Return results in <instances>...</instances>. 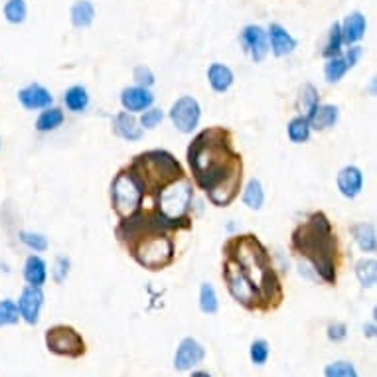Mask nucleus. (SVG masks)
<instances>
[{"instance_id":"nucleus-44","label":"nucleus","mask_w":377,"mask_h":377,"mask_svg":"<svg viewBox=\"0 0 377 377\" xmlns=\"http://www.w3.org/2000/svg\"><path fill=\"white\" fill-rule=\"evenodd\" d=\"M366 334H368L369 338H373V336H376V326H373V324H369V326H366Z\"/></svg>"},{"instance_id":"nucleus-32","label":"nucleus","mask_w":377,"mask_h":377,"mask_svg":"<svg viewBox=\"0 0 377 377\" xmlns=\"http://www.w3.org/2000/svg\"><path fill=\"white\" fill-rule=\"evenodd\" d=\"M28 8L24 0H8L4 4V18L8 20L10 24H22L26 20Z\"/></svg>"},{"instance_id":"nucleus-26","label":"nucleus","mask_w":377,"mask_h":377,"mask_svg":"<svg viewBox=\"0 0 377 377\" xmlns=\"http://www.w3.org/2000/svg\"><path fill=\"white\" fill-rule=\"evenodd\" d=\"M64 123V113L61 109H56V107H46V111L38 116L36 121V128L40 133H49V131H56L58 126H61Z\"/></svg>"},{"instance_id":"nucleus-3","label":"nucleus","mask_w":377,"mask_h":377,"mask_svg":"<svg viewBox=\"0 0 377 377\" xmlns=\"http://www.w3.org/2000/svg\"><path fill=\"white\" fill-rule=\"evenodd\" d=\"M223 257H229L241 267L245 277L259 294L261 310L279 306L282 300V285L277 271L273 269L271 255L257 235L245 233L235 235L223 243Z\"/></svg>"},{"instance_id":"nucleus-27","label":"nucleus","mask_w":377,"mask_h":377,"mask_svg":"<svg viewBox=\"0 0 377 377\" xmlns=\"http://www.w3.org/2000/svg\"><path fill=\"white\" fill-rule=\"evenodd\" d=\"M356 275H358L361 287H366V289L376 287V281H377L376 259H361V261H358V265H356Z\"/></svg>"},{"instance_id":"nucleus-33","label":"nucleus","mask_w":377,"mask_h":377,"mask_svg":"<svg viewBox=\"0 0 377 377\" xmlns=\"http://www.w3.org/2000/svg\"><path fill=\"white\" fill-rule=\"evenodd\" d=\"M200 309L205 314H215L220 304H217V297H215V290L210 282H203L202 289H200Z\"/></svg>"},{"instance_id":"nucleus-21","label":"nucleus","mask_w":377,"mask_h":377,"mask_svg":"<svg viewBox=\"0 0 377 377\" xmlns=\"http://www.w3.org/2000/svg\"><path fill=\"white\" fill-rule=\"evenodd\" d=\"M48 279V271H46V263L38 255H32L26 259L24 265V281L28 282L30 287H42Z\"/></svg>"},{"instance_id":"nucleus-41","label":"nucleus","mask_w":377,"mask_h":377,"mask_svg":"<svg viewBox=\"0 0 377 377\" xmlns=\"http://www.w3.org/2000/svg\"><path fill=\"white\" fill-rule=\"evenodd\" d=\"M69 273V259L68 257H58L56 259V269H54V279L56 282H64Z\"/></svg>"},{"instance_id":"nucleus-40","label":"nucleus","mask_w":377,"mask_h":377,"mask_svg":"<svg viewBox=\"0 0 377 377\" xmlns=\"http://www.w3.org/2000/svg\"><path fill=\"white\" fill-rule=\"evenodd\" d=\"M135 79L136 83H138V88H145L148 89L152 83H155V76H152V71L145 66H140V68L135 69Z\"/></svg>"},{"instance_id":"nucleus-31","label":"nucleus","mask_w":377,"mask_h":377,"mask_svg":"<svg viewBox=\"0 0 377 377\" xmlns=\"http://www.w3.org/2000/svg\"><path fill=\"white\" fill-rule=\"evenodd\" d=\"M342 44H344V40H342V32H340V24H334L328 32V40H326V46H324V52H322V56L324 58H338L340 54H342Z\"/></svg>"},{"instance_id":"nucleus-4","label":"nucleus","mask_w":377,"mask_h":377,"mask_svg":"<svg viewBox=\"0 0 377 377\" xmlns=\"http://www.w3.org/2000/svg\"><path fill=\"white\" fill-rule=\"evenodd\" d=\"M290 249L309 259L322 281L328 285L336 282L338 239L326 213H310L306 222L297 225V229L290 235Z\"/></svg>"},{"instance_id":"nucleus-22","label":"nucleus","mask_w":377,"mask_h":377,"mask_svg":"<svg viewBox=\"0 0 377 377\" xmlns=\"http://www.w3.org/2000/svg\"><path fill=\"white\" fill-rule=\"evenodd\" d=\"M208 79L213 91L225 93L233 85V71L223 64H212L208 69Z\"/></svg>"},{"instance_id":"nucleus-5","label":"nucleus","mask_w":377,"mask_h":377,"mask_svg":"<svg viewBox=\"0 0 377 377\" xmlns=\"http://www.w3.org/2000/svg\"><path fill=\"white\" fill-rule=\"evenodd\" d=\"M126 172L135 178L143 196H158L166 186L184 176V170L174 156L166 150H146L133 158Z\"/></svg>"},{"instance_id":"nucleus-17","label":"nucleus","mask_w":377,"mask_h":377,"mask_svg":"<svg viewBox=\"0 0 377 377\" xmlns=\"http://www.w3.org/2000/svg\"><path fill=\"white\" fill-rule=\"evenodd\" d=\"M361 188H364V174H361V170L356 168V166H346V168H342L338 174V190L342 192V196H346V198H356L361 192Z\"/></svg>"},{"instance_id":"nucleus-10","label":"nucleus","mask_w":377,"mask_h":377,"mask_svg":"<svg viewBox=\"0 0 377 377\" xmlns=\"http://www.w3.org/2000/svg\"><path fill=\"white\" fill-rule=\"evenodd\" d=\"M200 116H202V109H200V103L193 97H180L172 105V109H170L172 123L184 135L192 133L193 128L198 126Z\"/></svg>"},{"instance_id":"nucleus-14","label":"nucleus","mask_w":377,"mask_h":377,"mask_svg":"<svg viewBox=\"0 0 377 377\" xmlns=\"http://www.w3.org/2000/svg\"><path fill=\"white\" fill-rule=\"evenodd\" d=\"M18 99L20 103L26 107V109H30V111H34V109H46V107L52 105V101H54L52 93H49L44 85H40V83H32L28 88L20 89Z\"/></svg>"},{"instance_id":"nucleus-19","label":"nucleus","mask_w":377,"mask_h":377,"mask_svg":"<svg viewBox=\"0 0 377 377\" xmlns=\"http://www.w3.org/2000/svg\"><path fill=\"white\" fill-rule=\"evenodd\" d=\"M340 109L336 105H316L309 113V125L314 131H328L338 123Z\"/></svg>"},{"instance_id":"nucleus-34","label":"nucleus","mask_w":377,"mask_h":377,"mask_svg":"<svg viewBox=\"0 0 377 377\" xmlns=\"http://www.w3.org/2000/svg\"><path fill=\"white\" fill-rule=\"evenodd\" d=\"M299 105L300 109L304 111V115L302 116H309V113L314 109V107L318 105V91L314 89V85H302L300 89V97H299Z\"/></svg>"},{"instance_id":"nucleus-35","label":"nucleus","mask_w":377,"mask_h":377,"mask_svg":"<svg viewBox=\"0 0 377 377\" xmlns=\"http://www.w3.org/2000/svg\"><path fill=\"white\" fill-rule=\"evenodd\" d=\"M18 320V304L14 300H2L0 302V328L2 326H10V324H16Z\"/></svg>"},{"instance_id":"nucleus-23","label":"nucleus","mask_w":377,"mask_h":377,"mask_svg":"<svg viewBox=\"0 0 377 377\" xmlns=\"http://www.w3.org/2000/svg\"><path fill=\"white\" fill-rule=\"evenodd\" d=\"M352 235H354V239L358 241L361 251L366 253L376 251L377 237L373 223H356V225H352Z\"/></svg>"},{"instance_id":"nucleus-29","label":"nucleus","mask_w":377,"mask_h":377,"mask_svg":"<svg viewBox=\"0 0 377 377\" xmlns=\"http://www.w3.org/2000/svg\"><path fill=\"white\" fill-rule=\"evenodd\" d=\"M263 202H265V192H263V186L259 180H251L245 192H243V203L251 210H261Z\"/></svg>"},{"instance_id":"nucleus-25","label":"nucleus","mask_w":377,"mask_h":377,"mask_svg":"<svg viewBox=\"0 0 377 377\" xmlns=\"http://www.w3.org/2000/svg\"><path fill=\"white\" fill-rule=\"evenodd\" d=\"M64 103L68 107L69 111H73V113H81V111H85L89 105V95H88V89L81 88V85H73V88H69L66 91V95H64Z\"/></svg>"},{"instance_id":"nucleus-13","label":"nucleus","mask_w":377,"mask_h":377,"mask_svg":"<svg viewBox=\"0 0 377 377\" xmlns=\"http://www.w3.org/2000/svg\"><path fill=\"white\" fill-rule=\"evenodd\" d=\"M203 352L202 344L198 340L193 338H184L180 342V346L176 349V358H174V368L178 371H186V369H192L193 366L202 364Z\"/></svg>"},{"instance_id":"nucleus-1","label":"nucleus","mask_w":377,"mask_h":377,"mask_svg":"<svg viewBox=\"0 0 377 377\" xmlns=\"http://www.w3.org/2000/svg\"><path fill=\"white\" fill-rule=\"evenodd\" d=\"M188 164L193 182L208 193L210 202L225 208L237 198L243 182L241 155L233 148V136L223 126L198 133L188 146Z\"/></svg>"},{"instance_id":"nucleus-9","label":"nucleus","mask_w":377,"mask_h":377,"mask_svg":"<svg viewBox=\"0 0 377 377\" xmlns=\"http://www.w3.org/2000/svg\"><path fill=\"white\" fill-rule=\"evenodd\" d=\"M46 346L52 354L56 356H66V358H79L85 354V342L81 338L78 330L58 324L52 326L46 332Z\"/></svg>"},{"instance_id":"nucleus-24","label":"nucleus","mask_w":377,"mask_h":377,"mask_svg":"<svg viewBox=\"0 0 377 377\" xmlns=\"http://www.w3.org/2000/svg\"><path fill=\"white\" fill-rule=\"evenodd\" d=\"M69 16H71V24L76 28H88L89 24L95 20V8H93V4L89 0H78L71 6Z\"/></svg>"},{"instance_id":"nucleus-7","label":"nucleus","mask_w":377,"mask_h":377,"mask_svg":"<svg viewBox=\"0 0 377 377\" xmlns=\"http://www.w3.org/2000/svg\"><path fill=\"white\" fill-rule=\"evenodd\" d=\"M143 198H145L143 190L138 188L135 178L126 172V168L121 170L111 184V203H113V210L116 212V215L125 220L128 215L138 212L140 205H143Z\"/></svg>"},{"instance_id":"nucleus-15","label":"nucleus","mask_w":377,"mask_h":377,"mask_svg":"<svg viewBox=\"0 0 377 377\" xmlns=\"http://www.w3.org/2000/svg\"><path fill=\"white\" fill-rule=\"evenodd\" d=\"M121 103L131 113H140L155 103V95L145 88H126L121 93Z\"/></svg>"},{"instance_id":"nucleus-36","label":"nucleus","mask_w":377,"mask_h":377,"mask_svg":"<svg viewBox=\"0 0 377 377\" xmlns=\"http://www.w3.org/2000/svg\"><path fill=\"white\" fill-rule=\"evenodd\" d=\"M324 376L326 377H358L356 368L349 364V361H334L330 364L328 368L324 369Z\"/></svg>"},{"instance_id":"nucleus-42","label":"nucleus","mask_w":377,"mask_h":377,"mask_svg":"<svg viewBox=\"0 0 377 377\" xmlns=\"http://www.w3.org/2000/svg\"><path fill=\"white\" fill-rule=\"evenodd\" d=\"M346 334H348V328H346V324H330L328 326V338L332 342H342V340L346 338Z\"/></svg>"},{"instance_id":"nucleus-16","label":"nucleus","mask_w":377,"mask_h":377,"mask_svg":"<svg viewBox=\"0 0 377 377\" xmlns=\"http://www.w3.org/2000/svg\"><path fill=\"white\" fill-rule=\"evenodd\" d=\"M366 28H368V22H366V16H364L361 12H352V14H348L346 20L340 24V32H342L344 44L354 46L356 42L364 38Z\"/></svg>"},{"instance_id":"nucleus-28","label":"nucleus","mask_w":377,"mask_h":377,"mask_svg":"<svg viewBox=\"0 0 377 377\" xmlns=\"http://www.w3.org/2000/svg\"><path fill=\"white\" fill-rule=\"evenodd\" d=\"M310 136V125L306 116H294L289 123V138L294 145H302L306 143Z\"/></svg>"},{"instance_id":"nucleus-43","label":"nucleus","mask_w":377,"mask_h":377,"mask_svg":"<svg viewBox=\"0 0 377 377\" xmlns=\"http://www.w3.org/2000/svg\"><path fill=\"white\" fill-rule=\"evenodd\" d=\"M359 58H361V48H359V46H352L348 54H346V58H344V59H346L348 68L352 69L354 66H356V64H358Z\"/></svg>"},{"instance_id":"nucleus-6","label":"nucleus","mask_w":377,"mask_h":377,"mask_svg":"<svg viewBox=\"0 0 377 377\" xmlns=\"http://www.w3.org/2000/svg\"><path fill=\"white\" fill-rule=\"evenodd\" d=\"M193 198L192 182L182 176L156 196V210L170 222H190L188 210Z\"/></svg>"},{"instance_id":"nucleus-12","label":"nucleus","mask_w":377,"mask_h":377,"mask_svg":"<svg viewBox=\"0 0 377 377\" xmlns=\"http://www.w3.org/2000/svg\"><path fill=\"white\" fill-rule=\"evenodd\" d=\"M44 304V292L40 287H26L18 299V312L30 326H36L40 320V310Z\"/></svg>"},{"instance_id":"nucleus-45","label":"nucleus","mask_w":377,"mask_h":377,"mask_svg":"<svg viewBox=\"0 0 377 377\" xmlns=\"http://www.w3.org/2000/svg\"><path fill=\"white\" fill-rule=\"evenodd\" d=\"M192 377H212L208 371H193Z\"/></svg>"},{"instance_id":"nucleus-30","label":"nucleus","mask_w":377,"mask_h":377,"mask_svg":"<svg viewBox=\"0 0 377 377\" xmlns=\"http://www.w3.org/2000/svg\"><path fill=\"white\" fill-rule=\"evenodd\" d=\"M348 64L346 59L338 56V58H330L326 68H324V76H326V81L328 83H338L340 79L344 78L348 73Z\"/></svg>"},{"instance_id":"nucleus-20","label":"nucleus","mask_w":377,"mask_h":377,"mask_svg":"<svg viewBox=\"0 0 377 377\" xmlns=\"http://www.w3.org/2000/svg\"><path fill=\"white\" fill-rule=\"evenodd\" d=\"M113 131L125 140H140L143 138V126H138L136 119L131 113H119L113 119Z\"/></svg>"},{"instance_id":"nucleus-39","label":"nucleus","mask_w":377,"mask_h":377,"mask_svg":"<svg viewBox=\"0 0 377 377\" xmlns=\"http://www.w3.org/2000/svg\"><path fill=\"white\" fill-rule=\"evenodd\" d=\"M162 119H164V113L160 111V109H150V111H146L143 119H140V125L145 126V128H155L162 123Z\"/></svg>"},{"instance_id":"nucleus-38","label":"nucleus","mask_w":377,"mask_h":377,"mask_svg":"<svg viewBox=\"0 0 377 377\" xmlns=\"http://www.w3.org/2000/svg\"><path fill=\"white\" fill-rule=\"evenodd\" d=\"M20 241L24 243L26 247L34 249V251H46L48 249V241L44 235L40 233H30V232H22L20 233Z\"/></svg>"},{"instance_id":"nucleus-11","label":"nucleus","mask_w":377,"mask_h":377,"mask_svg":"<svg viewBox=\"0 0 377 377\" xmlns=\"http://www.w3.org/2000/svg\"><path fill=\"white\" fill-rule=\"evenodd\" d=\"M239 40H241L243 49L251 56L253 61L259 64L265 59L267 52H269V44H267V32L261 26H255V24L245 26Z\"/></svg>"},{"instance_id":"nucleus-8","label":"nucleus","mask_w":377,"mask_h":377,"mask_svg":"<svg viewBox=\"0 0 377 377\" xmlns=\"http://www.w3.org/2000/svg\"><path fill=\"white\" fill-rule=\"evenodd\" d=\"M223 281L227 285L229 294L239 304H243L245 309L249 310H261V302H259L257 290L251 285V281L245 277L241 267L233 259H229V257H225V261H223Z\"/></svg>"},{"instance_id":"nucleus-2","label":"nucleus","mask_w":377,"mask_h":377,"mask_svg":"<svg viewBox=\"0 0 377 377\" xmlns=\"http://www.w3.org/2000/svg\"><path fill=\"white\" fill-rule=\"evenodd\" d=\"M188 227H192V222H170L158 210H138L116 225L115 235L140 267L160 271L174 261L172 233Z\"/></svg>"},{"instance_id":"nucleus-37","label":"nucleus","mask_w":377,"mask_h":377,"mask_svg":"<svg viewBox=\"0 0 377 377\" xmlns=\"http://www.w3.org/2000/svg\"><path fill=\"white\" fill-rule=\"evenodd\" d=\"M249 356H251L253 364H257V366L267 364V359H269V344L265 340H255L251 344V348H249Z\"/></svg>"},{"instance_id":"nucleus-18","label":"nucleus","mask_w":377,"mask_h":377,"mask_svg":"<svg viewBox=\"0 0 377 377\" xmlns=\"http://www.w3.org/2000/svg\"><path fill=\"white\" fill-rule=\"evenodd\" d=\"M269 40H271V49L277 58L289 56L297 49V40L290 36L287 28H282L281 24H271L269 26Z\"/></svg>"}]
</instances>
